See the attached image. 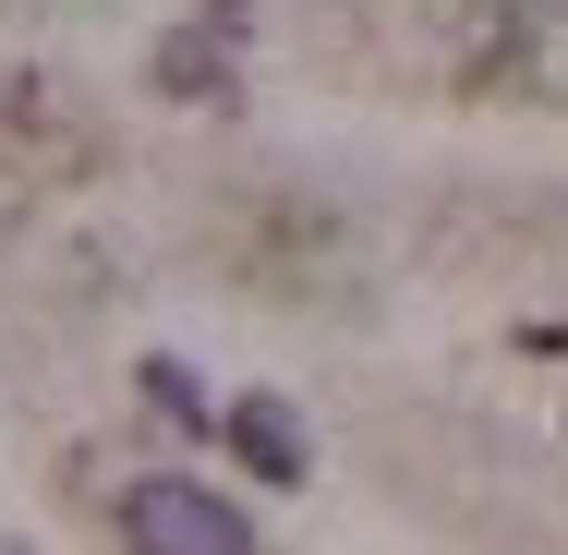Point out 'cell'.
Here are the masks:
<instances>
[{"label":"cell","mask_w":568,"mask_h":555,"mask_svg":"<svg viewBox=\"0 0 568 555\" xmlns=\"http://www.w3.org/2000/svg\"><path fill=\"white\" fill-rule=\"evenodd\" d=\"M363 24H375V61L412 85H508L532 37L520 0H363Z\"/></svg>","instance_id":"1"},{"label":"cell","mask_w":568,"mask_h":555,"mask_svg":"<svg viewBox=\"0 0 568 555\" xmlns=\"http://www.w3.org/2000/svg\"><path fill=\"white\" fill-rule=\"evenodd\" d=\"M121 544H133V555H254V532H242L230 495L182 483V471H158V483L121 495Z\"/></svg>","instance_id":"2"},{"label":"cell","mask_w":568,"mask_h":555,"mask_svg":"<svg viewBox=\"0 0 568 555\" xmlns=\"http://www.w3.org/2000/svg\"><path fill=\"white\" fill-rule=\"evenodd\" d=\"M230 49H242V0H206V24L158 37V97H230Z\"/></svg>","instance_id":"3"},{"label":"cell","mask_w":568,"mask_h":555,"mask_svg":"<svg viewBox=\"0 0 568 555\" xmlns=\"http://www.w3.org/2000/svg\"><path fill=\"white\" fill-rule=\"evenodd\" d=\"M230 459H242L254 483H303V423H291L278 399H230Z\"/></svg>","instance_id":"4"},{"label":"cell","mask_w":568,"mask_h":555,"mask_svg":"<svg viewBox=\"0 0 568 555\" xmlns=\"http://www.w3.org/2000/svg\"><path fill=\"white\" fill-rule=\"evenodd\" d=\"M145 399H158V411H170L182 435H206V423H219V411H206V387H194L182 362H145Z\"/></svg>","instance_id":"5"}]
</instances>
